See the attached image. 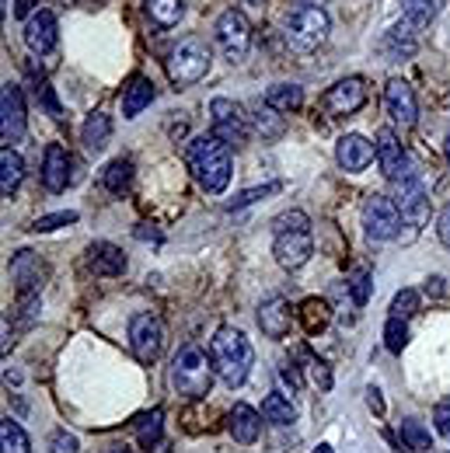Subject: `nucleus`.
Returning a JSON list of instances; mask_svg holds the SVG:
<instances>
[{
	"mask_svg": "<svg viewBox=\"0 0 450 453\" xmlns=\"http://www.w3.org/2000/svg\"><path fill=\"white\" fill-rule=\"evenodd\" d=\"M185 161H189L196 181H199L206 192L221 196L227 185H230V147H227L221 136H213V133H210V136H196V140L189 143Z\"/></svg>",
	"mask_w": 450,
	"mask_h": 453,
	"instance_id": "f257e3e1",
	"label": "nucleus"
},
{
	"mask_svg": "<svg viewBox=\"0 0 450 453\" xmlns=\"http://www.w3.org/2000/svg\"><path fill=\"white\" fill-rule=\"evenodd\" d=\"M213 359L196 345V342H189V345H182L178 352H175V359H171V370H168V384L175 395L182 397H206L210 395V388H213Z\"/></svg>",
	"mask_w": 450,
	"mask_h": 453,
	"instance_id": "f03ea898",
	"label": "nucleus"
},
{
	"mask_svg": "<svg viewBox=\"0 0 450 453\" xmlns=\"http://www.w3.org/2000/svg\"><path fill=\"white\" fill-rule=\"evenodd\" d=\"M210 359H213V370L227 388H241L252 373L255 352H252V342L244 339L237 328H221L210 342Z\"/></svg>",
	"mask_w": 450,
	"mask_h": 453,
	"instance_id": "7ed1b4c3",
	"label": "nucleus"
},
{
	"mask_svg": "<svg viewBox=\"0 0 450 453\" xmlns=\"http://www.w3.org/2000/svg\"><path fill=\"white\" fill-rule=\"evenodd\" d=\"M283 32H286V42H290L293 50L311 53V50H318V46L329 39L332 21H329V14H325L318 4L297 0V4H290L286 14H283Z\"/></svg>",
	"mask_w": 450,
	"mask_h": 453,
	"instance_id": "20e7f679",
	"label": "nucleus"
},
{
	"mask_svg": "<svg viewBox=\"0 0 450 453\" xmlns=\"http://www.w3.org/2000/svg\"><path fill=\"white\" fill-rule=\"evenodd\" d=\"M210 46L196 35L182 39L175 50L168 53V77L178 84V88H189V84H199L206 73H210Z\"/></svg>",
	"mask_w": 450,
	"mask_h": 453,
	"instance_id": "39448f33",
	"label": "nucleus"
},
{
	"mask_svg": "<svg viewBox=\"0 0 450 453\" xmlns=\"http://www.w3.org/2000/svg\"><path fill=\"white\" fill-rule=\"evenodd\" d=\"M213 32H217V46L224 50V57L230 63H241V59L248 57V50H252V25H248V18L241 11L227 7L224 14L217 18Z\"/></svg>",
	"mask_w": 450,
	"mask_h": 453,
	"instance_id": "423d86ee",
	"label": "nucleus"
},
{
	"mask_svg": "<svg viewBox=\"0 0 450 453\" xmlns=\"http://www.w3.org/2000/svg\"><path fill=\"white\" fill-rule=\"evenodd\" d=\"M394 206L401 213V224H408L412 230H419L430 220V199L423 192L419 174H405V178L394 181Z\"/></svg>",
	"mask_w": 450,
	"mask_h": 453,
	"instance_id": "0eeeda50",
	"label": "nucleus"
},
{
	"mask_svg": "<svg viewBox=\"0 0 450 453\" xmlns=\"http://www.w3.org/2000/svg\"><path fill=\"white\" fill-rule=\"evenodd\" d=\"M398 226H401V213H398L394 199L370 196L363 203V230L370 241H392V237H398Z\"/></svg>",
	"mask_w": 450,
	"mask_h": 453,
	"instance_id": "6e6552de",
	"label": "nucleus"
},
{
	"mask_svg": "<svg viewBox=\"0 0 450 453\" xmlns=\"http://www.w3.org/2000/svg\"><path fill=\"white\" fill-rule=\"evenodd\" d=\"M129 345L140 363H154L165 352V325L154 314H136L129 321Z\"/></svg>",
	"mask_w": 450,
	"mask_h": 453,
	"instance_id": "1a4fd4ad",
	"label": "nucleus"
},
{
	"mask_svg": "<svg viewBox=\"0 0 450 453\" xmlns=\"http://www.w3.org/2000/svg\"><path fill=\"white\" fill-rule=\"evenodd\" d=\"M210 115H213V136H221L227 147L248 143V119L241 112V105H234L230 98H213Z\"/></svg>",
	"mask_w": 450,
	"mask_h": 453,
	"instance_id": "9d476101",
	"label": "nucleus"
},
{
	"mask_svg": "<svg viewBox=\"0 0 450 453\" xmlns=\"http://www.w3.org/2000/svg\"><path fill=\"white\" fill-rule=\"evenodd\" d=\"M322 105H325V112L332 115V119L360 112V109L367 105V81H363V77H342V81H336V84L325 91Z\"/></svg>",
	"mask_w": 450,
	"mask_h": 453,
	"instance_id": "9b49d317",
	"label": "nucleus"
},
{
	"mask_svg": "<svg viewBox=\"0 0 450 453\" xmlns=\"http://www.w3.org/2000/svg\"><path fill=\"white\" fill-rule=\"evenodd\" d=\"M21 136H25L21 88L18 84H4V91H0V140H4V147H14V143H21Z\"/></svg>",
	"mask_w": 450,
	"mask_h": 453,
	"instance_id": "f8f14e48",
	"label": "nucleus"
},
{
	"mask_svg": "<svg viewBox=\"0 0 450 453\" xmlns=\"http://www.w3.org/2000/svg\"><path fill=\"white\" fill-rule=\"evenodd\" d=\"M59 42V21L53 11H35L28 21H25V46L35 53V57H46L53 53Z\"/></svg>",
	"mask_w": 450,
	"mask_h": 453,
	"instance_id": "ddd939ff",
	"label": "nucleus"
},
{
	"mask_svg": "<svg viewBox=\"0 0 450 453\" xmlns=\"http://www.w3.org/2000/svg\"><path fill=\"white\" fill-rule=\"evenodd\" d=\"M384 109L392 115L401 129H412L415 119H419V102H415V91L401 81V77H392L388 88H384Z\"/></svg>",
	"mask_w": 450,
	"mask_h": 453,
	"instance_id": "4468645a",
	"label": "nucleus"
},
{
	"mask_svg": "<svg viewBox=\"0 0 450 453\" xmlns=\"http://www.w3.org/2000/svg\"><path fill=\"white\" fill-rule=\"evenodd\" d=\"M273 255L283 269H300L311 255H314V241H311V230H286L276 234V244H273Z\"/></svg>",
	"mask_w": 450,
	"mask_h": 453,
	"instance_id": "2eb2a0df",
	"label": "nucleus"
},
{
	"mask_svg": "<svg viewBox=\"0 0 450 453\" xmlns=\"http://www.w3.org/2000/svg\"><path fill=\"white\" fill-rule=\"evenodd\" d=\"M374 157H377V147H374L367 136H360V133H345V136L336 143V161L342 171L370 168Z\"/></svg>",
	"mask_w": 450,
	"mask_h": 453,
	"instance_id": "dca6fc26",
	"label": "nucleus"
},
{
	"mask_svg": "<svg viewBox=\"0 0 450 453\" xmlns=\"http://www.w3.org/2000/svg\"><path fill=\"white\" fill-rule=\"evenodd\" d=\"M377 165L384 171V178H392V181L412 174V171H408V154H405L401 140L394 136L392 129H381V133H377Z\"/></svg>",
	"mask_w": 450,
	"mask_h": 453,
	"instance_id": "f3484780",
	"label": "nucleus"
},
{
	"mask_svg": "<svg viewBox=\"0 0 450 453\" xmlns=\"http://www.w3.org/2000/svg\"><path fill=\"white\" fill-rule=\"evenodd\" d=\"M11 280L18 286V296L25 293H39L43 289V280H46V269L43 262L35 258V251H18L11 258Z\"/></svg>",
	"mask_w": 450,
	"mask_h": 453,
	"instance_id": "a211bd4d",
	"label": "nucleus"
},
{
	"mask_svg": "<svg viewBox=\"0 0 450 453\" xmlns=\"http://www.w3.org/2000/svg\"><path fill=\"white\" fill-rule=\"evenodd\" d=\"M43 185L50 192H63L70 185V154H66V147H59V143L46 147V154H43Z\"/></svg>",
	"mask_w": 450,
	"mask_h": 453,
	"instance_id": "6ab92c4d",
	"label": "nucleus"
},
{
	"mask_svg": "<svg viewBox=\"0 0 450 453\" xmlns=\"http://www.w3.org/2000/svg\"><path fill=\"white\" fill-rule=\"evenodd\" d=\"M259 328L269 339H283L290 332V303H286V296H269L266 303H259Z\"/></svg>",
	"mask_w": 450,
	"mask_h": 453,
	"instance_id": "aec40b11",
	"label": "nucleus"
},
{
	"mask_svg": "<svg viewBox=\"0 0 450 453\" xmlns=\"http://www.w3.org/2000/svg\"><path fill=\"white\" fill-rule=\"evenodd\" d=\"M88 269L95 276H122L126 273V255L109 241H95L88 248Z\"/></svg>",
	"mask_w": 450,
	"mask_h": 453,
	"instance_id": "412c9836",
	"label": "nucleus"
},
{
	"mask_svg": "<svg viewBox=\"0 0 450 453\" xmlns=\"http://www.w3.org/2000/svg\"><path fill=\"white\" fill-rule=\"evenodd\" d=\"M227 429H230V436L237 440V443H244V447H252L259 436H262V415L252 408V404H234V411H230V422H227Z\"/></svg>",
	"mask_w": 450,
	"mask_h": 453,
	"instance_id": "4be33fe9",
	"label": "nucleus"
},
{
	"mask_svg": "<svg viewBox=\"0 0 450 453\" xmlns=\"http://www.w3.org/2000/svg\"><path fill=\"white\" fill-rule=\"evenodd\" d=\"M151 102H154V81L151 77H129V84L122 88V115L136 119Z\"/></svg>",
	"mask_w": 450,
	"mask_h": 453,
	"instance_id": "5701e85b",
	"label": "nucleus"
},
{
	"mask_svg": "<svg viewBox=\"0 0 450 453\" xmlns=\"http://www.w3.org/2000/svg\"><path fill=\"white\" fill-rule=\"evenodd\" d=\"M109 136H112V119L105 112H91L84 129H81V143L88 154H102L109 147Z\"/></svg>",
	"mask_w": 450,
	"mask_h": 453,
	"instance_id": "b1692460",
	"label": "nucleus"
},
{
	"mask_svg": "<svg viewBox=\"0 0 450 453\" xmlns=\"http://www.w3.org/2000/svg\"><path fill=\"white\" fill-rule=\"evenodd\" d=\"M21 178H25V161H21V154H18L14 147H4V154H0V192H4V199H11V196L18 192Z\"/></svg>",
	"mask_w": 450,
	"mask_h": 453,
	"instance_id": "393cba45",
	"label": "nucleus"
},
{
	"mask_svg": "<svg viewBox=\"0 0 450 453\" xmlns=\"http://www.w3.org/2000/svg\"><path fill=\"white\" fill-rule=\"evenodd\" d=\"M297 314H300V325H304L307 335H322L329 328V321H332V307L325 300H318V296H307Z\"/></svg>",
	"mask_w": 450,
	"mask_h": 453,
	"instance_id": "a878e982",
	"label": "nucleus"
},
{
	"mask_svg": "<svg viewBox=\"0 0 450 453\" xmlns=\"http://www.w3.org/2000/svg\"><path fill=\"white\" fill-rule=\"evenodd\" d=\"M133 429H136L140 447L151 453L158 443H161V433H165V411L154 408V411H147V415H136V418H133Z\"/></svg>",
	"mask_w": 450,
	"mask_h": 453,
	"instance_id": "bb28decb",
	"label": "nucleus"
},
{
	"mask_svg": "<svg viewBox=\"0 0 450 453\" xmlns=\"http://www.w3.org/2000/svg\"><path fill=\"white\" fill-rule=\"evenodd\" d=\"M252 126L262 133V140H280L283 133H286L283 112H276V109L266 105V102H255V105H252Z\"/></svg>",
	"mask_w": 450,
	"mask_h": 453,
	"instance_id": "cd10ccee",
	"label": "nucleus"
},
{
	"mask_svg": "<svg viewBox=\"0 0 450 453\" xmlns=\"http://www.w3.org/2000/svg\"><path fill=\"white\" fill-rule=\"evenodd\" d=\"M401 11H405V21L419 32L444 11V0H401Z\"/></svg>",
	"mask_w": 450,
	"mask_h": 453,
	"instance_id": "c85d7f7f",
	"label": "nucleus"
},
{
	"mask_svg": "<svg viewBox=\"0 0 450 453\" xmlns=\"http://www.w3.org/2000/svg\"><path fill=\"white\" fill-rule=\"evenodd\" d=\"M266 105H273L276 112L290 115L304 105V91H300L297 84H273V88L266 91Z\"/></svg>",
	"mask_w": 450,
	"mask_h": 453,
	"instance_id": "c756f323",
	"label": "nucleus"
},
{
	"mask_svg": "<svg viewBox=\"0 0 450 453\" xmlns=\"http://www.w3.org/2000/svg\"><path fill=\"white\" fill-rule=\"evenodd\" d=\"M415 28L408 25V21H401V25H394L392 32H388V39H384V50L392 53V57H401L408 59L412 53H415Z\"/></svg>",
	"mask_w": 450,
	"mask_h": 453,
	"instance_id": "7c9ffc66",
	"label": "nucleus"
},
{
	"mask_svg": "<svg viewBox=\"0 0 450 453\" xmlns=\"http://www.w3.org/2000/svg\"><path fill=\"white\" fill-rule=\"evenodd\" d=\"M144 4H147V14H151V21L158 28H175L182 11H185L182 0H144Z\"/></svg>",
	"mask_w": 450,
	"mask_h": 453,
	"instance_id": "2f4dec72",
	"label": "nucleus"
},
{
	"mask_svg": "<svg viewBox=\"0 0 450 453\" xmlns=\"http://www.w3.org/2000/svg\"><path fill=\"white\" fill-rule=\"evenodd\" d=\"M262 418L273 422V426H290L297 418V408L290 404V397L283 395H269L262 401Z\"/></svg>",
	"mask_w": 450,
	"mask_h": 453,
	"instance_id": "473e14b6",
	"label": "nucleus"
},
{
	"mask_svg": "<svg viewBox=\"0 0 450 453\" xmlns=\"http://www.w3.org/2000/svg\"><path fill=\"white\" fill-rule=\"evenodd\" d=\"M0 447H4V453H28L32 450V443H28L25 429H21L18 422H11V418H4V422H0Z\"/></svg>",
	"mask_w": 450,
	"mask_h": 453,
	"instance_id": "72a5a7b5",
	"label": "nucleus"
},
{
	"mask_svg": "<svg viewBox=\"0 0 450 453\" xmlns=\"http://www.w3.org/2000/svg\"><path fill=\"white\" fill-rule=\"evenodd\" d=\"M102 181H105V188H109V192L122 196V192L129 188V181H133V165H129L126 157H119V161H112V165L105 168Z\"/></svg>",
	"mask_w": 450,
	"mask_h": 453,
	"instance_id": "f704fd0d",
	"label": "nucleus"
},
{
	"mask_svg": "<svg viewBox=\"0 0 450 453\" xmlns=\"http://www.w3.org/2000/svg\"><path fill=\"white\" fill-rule=\"evenodd\" d=\"M401 440L408 443V450H415V453L433 450V443H430V433L423 429V422H419V418H405V422H401Z\"/></svg>",
	"mask_w": 450,
	"mask_h": 453,
	"instance_id": "c9c22d12",
	"label": "nucleus"
},
{
	"mask_svg": "<svg viewBox=\"0 0 450 453\" xmlns=\"http://www.w3.org/2000/svg\"><path fill=\"white\" fill-rule=\"evenodd\" d=\"M349 293H353V303L356 307H363L370 300V269L367 265H356L349 273Z\"/></svg>",
	"mask_w": 450,
	"mask_h": 453,
	"instance_id": "e433bc0d",
	"label": "nucleus"
},
{
	"mask_svg": "<svg viewBox=\"0 0 450 453\" xmlns=\"http://www.w3.org/2000/svg\"><path fill=\"white\" fill-rule=\"evenodd\" d=\"M384 345H388V352H401L408 345V325H405V318H388V325H384Z\"/></svg>",
	"mask_w": 450,
	"mask_h": 453,
	"instance_id": "4c0bfd02",
	"label": "nucleus"
},
{
	"mask_svg": "<svg viewBox=\"0 0 450 453\" xmlns=\"http://www.w3.org/2000/svg\"><path fill=\"white\" fill-rule=\"evenodd\" d=\"M419 311V293L415 289H401V293H394V300H392V318H412Z\"/></svg>",
	"mask_w": 450,
	"mask_h": 453,
	"instance_id": "58836bf2",
	"label": "nucleus"
},
{
	"mask_svg": "<svg viewBox=\"0 0 450 453\" xmlns=\"http://www.w3.org/2000/svg\"><path fill=\"white\" fill-rule=\"evenodd\" d=\"M273 226H276V234H286V230H311V220H307L304 210H290V213H280V217L273 220Z\"/></svg>",
	"mask_w": 450,
	"mask_h": 453,
	"instance_id": "ea45409f",
	"label": "nucleus"
},
{
	"mask_svg": "<svg viewBox=\"0 0 450 453\" xmlns=\"http://www.w3.org/2000/svg\"><path fill=\"white\" fill-rule=\"evenodd\" d=\"M280 188H283L280 181H269V185H262V188H248V192H241L237 199H230L227 210H241V206H248V203H255V199H262V196H273V192H280Z\"/></svg>",
	"mask_w": 450,
	"mask_h": 453,
	"instance_id": "a19ab883",
	"label": "nucleus"
},
{
	"mask_svg": "<svg viewBox=\"0 0 450 453\" xmlns=\"http://www.w3.org/2000/svg\"><path fill=\"white\" fill-rule=\"evenodd\" d=\"M66 224H77V213L74 210H63V213H50V217H39L32 230L35 234H46V230H57V226H66Z\"/></svg>",
	"mask_w": 450,
	"mask_h": 453,
	"instance_id": "79ce46f5",
	"label": "nucleus"
},
{
	"mask_svg": "<svg viewBox=\"0 0 450 453\" xmlns=\"http://www.w3.org/2000/svg\"><path fill=\"white\" fill-rule=\"evenodd\" d=\"M307 370H311V380L318 384V391H332V373H329V366L322 359L307 356Z\"/></svg>",
	"mask_w": 450,
	"mask_h": 453,
	"instance_id": "37998d69",
	"label": "nucleus"
},
{
	"mask_svg": "<svg viewBox=\"0 0 450 453\" xmlns=\"http://www.w3.org/2000/svg\"><path fill=\"white\" fill-rule=\"evenodd\" d=\"M280 377H283V380H286V384H290V391H300V388H304V377H300V366H297L293 359H286V363H283V366H280Z\"/></svg>",
	"mask_w": 450,
	"mask_h": 453,
	"instance_id": "c03bdc74",
	"label": "nucleus"
},
{
	"mask_svg": "<svg viewBox=\"0 0 450 453\" xmlns=\"http://www.w3.org/2000/svg\"><path fill=\"white\" fill-rule=\"evenodd\" d=\"M433 418H437V429H440V436H447V440H450V397H444V401L437 404Z\"/></svg>",
	"mask_w": 450,
	"mask_h": 453,
	"instance_id": "a18cd8bd",
	"label": "nucleus"
},
{
	"mask_svg": "<svg viewBox=\"0 0 450 453\" xmlns=\"http://www.w3.org/2000/svg\"><path fill=\"white\" fill-rule=\"evenodd\" d=\"M50 450L53 453H77V436H70V433H57V436L50 440Z\"/></svg>",
	"mask_w": 450,
	"mask_h": 453,
	"instance_id": "49530a36",
	"label": "nucleus"
},
{
	"mask_svg": "<svg viewBox=\"0 0 450 453\" xmlns=\"http://www.w3.org/2000/svg\"><path fill=\"white\" fill-rule=\"evenodd\" d=\"M437 234H440V241H444V248H450V206L440 213V224H437Z\"/></svg>",
	"mask_w": 450,
	"mask_h": 453,
	"instance_id": "de8ad7c7",
	"label": "nucleus"
},
{
	"mask_svg": "<svg viewBox=\"0 0 450 453\" xmlns=\"http://www.w3.org/2000/svg\"><path fill=\"white\" fill-rule=\"evenodd\" d=\"M14 14H18V18H32V14H35V0H18V4H14Z\"/></svg>",
	"mask_w": 450,
	"mask_h": 453,
	"instance_id": "09e8293b",
	"label": "nucleus"
},
{
	"mask_svg": "<svg viewBox=\"0 0 450 453\" xmlns=\"http://www.w3.org/2000/svg\"><path fill=\"white\" fill-rule=\"evenodd\" d=\"M367 404H370L374 411H384V401H381V391H377V388L367 391Z\"/></svg>",
	"mask_w": 450,
	"mask_h": 453,
	"instance_id": "8fccbe9b",
	"label": "nucleus"
},
{
	"mask_svg": "<svg viewBox=\"0 0 450 453\" xmlns=\"http://www.w3.org/2000/svg\"><path fill=\"white\" fill-rule=\"evenodd\" d=\"M102 453H133V450H129L126 443H109V447H105Z\"/></svg>",
	"mask_w": 450,
	"mask_h": 453,
	"instance_id": "3c124183",
	"label": "nucleus"
},
{
	"mask_svg": "<svg viewBox=\"0 0 450 453\" xmlns=\"http://www.w3.org/2000/svg\"><path fill=\"white\" fill-rule=\"evenodd\" d=\"M314 453H332V447H329V443H322V447H318Z\"/></svg>",
	"mask_w": 450,
	"mask_h": 453,
	"instance_id": "603ef678",
	"label": "nucleus"
},
{
	"mask_svg": "<svg viewBox=\"0 0 450 453\" xmlns=\"http://www.w3.org/2000/svg\"><path fill=\"white\" fill-rule=\"evenodd\" d=\"M248 4H255V7H262V4H266V0H248Z\"/></svg>",
	"mask_w": 450,
	"mask_h": 453,
	"instance_id": "864d4df0",
	"label": "nucleus"
},
{
	"mask_svg": "<svg viewBox=\"0 0 450 453\" xmlns=\"http://www.w3.org/2000/svg\"><path fill=\"white\" fill-rule=\"evenodd\" d=\"M59 4H77V0H59Z\"/></svg>",
	"mask_w": 450,
	"mask_h": 453,
	"instance_id": "5fc2aeb1",
	"label": "nucleus"
}]
</instances>
